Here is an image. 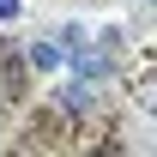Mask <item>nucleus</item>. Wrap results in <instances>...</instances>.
<instances>
[{
  "label": "nucleus",
  "instance_id": "nucleus-1",
  "mask_svg": "<svg viewBox=\"0 0 157 157\" xmlns=\"http://www.w3.org/2000/svg\"><path fill=\"white\" fill-rule=\"evenodd\" d=\"M30 67H36V73H60V67H67V48H60V42H30Z\"/></svg>",
  "mask_w": 157,
  "mask_h": 157
},
{
  "label": "nucleus",
  "instance_id": "nucleus-2",
  "mask_svg": "<svg viewBox=\"0 0 157 157\" xmlns=\"http://www.w3.org/2000/svg\"><path fill=\"white\" fill-rule=\"evenodd\" d=\"M91 103H97L91 78H85V85H67V109H73V115H91Z\"/></svg>",
  "mask_w": 157,
  "mask_h": 157
},
{
  "label": "nucleus",
  "instance_id": "nucleus-3",
  "mask_svg": "<svg viewBox=\"0 0 157 157\" xmlns=\"http://www.w3.org/2000/svg\"><path fill=\"white\" fill-rule=\"evenodd\" d=\"M18 12H24L18 0H0V24H6V18H18Z\"/></svg>",
  "mask_w": 157,
  "mask_h": 157
}]
</instances>
